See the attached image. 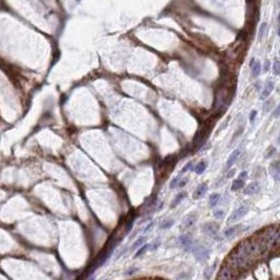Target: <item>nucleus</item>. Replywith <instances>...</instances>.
<instances>
[{"mask_svg":"<svg viewBox=\"0 0 280 280\" xmlns=\"http://www.w3.org/2000/svg\"><path fill=\"white\" fill-rule=\"evenodd\" d=\"M235 278V270L230 265H224L218 272L217 279H233Z\"/></svg>","mask_w":280,"mask_h":280,"instance_id":"nucleus-3","label":"nucleus"},{"mask_svg":"<svg viewBox=\"0 0 280 280\" xmlns=\"http://www.w3.org/2000/svg\"><path fill=\"white\" fill-rule=\"evenodd\" d=\"M186 196H187V193H186V192H180V193H178V194L175 196V198L173 199V201H172L171 207L174 208V207H176V206H178L180 203H182L183 201H184L185 197H186Z\"/></svg>","mask_w":280,"mask_h":280,"instance_id":"nucleus-15","label":"nucleus"},{"mask_svg":"<svg viewBox=\"0 0 280 280\" xmlns=\"http://www.w3.org/2000/svg\"><path fill=\"white\" fill-rule=\"evenodd\" d=\"M205 137H206L205 130H204V129H199V130L196 132V134H195L194 145L196 146V147H199V146L204 143V141H205Z\"/></svg>","mask_w":280,"mask_h":280,"instance_id":"nucleus-12","label":"nucleus"},{"mask_svg":"<svg viewBox=\"0 0 280 280\" xmlns=\"http://www.w3.org/2000/svg\"><path fill=\"white\" fill-rule=\"evenodd\" d=\"M219 199H220V195L218 194V193H213L209 198V206L211 208L215 207L218 204V201H219Z\"/></svg>","mask_w":280,"mask_h":280,"instance_id":"nucleus-17","label":"nucleus"},{"mask_svg":"<svg viewBox=\"0 0 280 280\" xmlns=\"http://www.w3.org/2000/svg\"><path fill=\"white\" fill-rule=\"evenodd\" d=\"M215 267H216V264H214V265H211V267H207V269L205 270V272H204V277H205L206 279H209L210 276H211V274H212V272H213L214 269H215Z\"/></svg>","mask_w":280,"mask_h":280,"instance_id":"nucleus-25","label":"nucleus"},{"mask_svg":"<svg viewBox=\"0 0 280 280\" xmlns=\"http://www.w3.org/2000/svg\"><path fill=\"white\" fill-rule=\"evenodd\" d=\"M279 106L276 107V109L274 110V114H273V117H275V118H278V116H279Z\"/></svg>","mask_w":280,"mask_h":280,"instance_id":"nucleus-38","label":"nucleus"},{"mask_svg":"<svg viewBox=\"0 0 280 280\" xmlns=\"http://www.w3.org/2000/svg\"><path fill=\"white\" fill-rule=\"evenodd\" d=\"M135 272H137V267H131V269H129L128 271L126 272V275H133Z\"/></svg>","mask_w":280,"mask_h":280,"instance_id":"nucleus-35","label":"nucleus"},{"mask_svg":"<svg viewBox=\"0 0 280 280\" xmlns=\"http://www.w3.org/2000/svg\"><path fill=\"white\" fill-rule=\"evenodd\" d=\"M231 172H229L228 173V178H232V176L234 175V173H235V170H230Z\"/></svg>","mask_w":280,"mask_h":280,"instance_id":"nucleus-39","label":"nucleus"},{"mask_svg":"<svg viewBox=\"0 0 280 280\" xmlns=\"http://www.w3.org/2000/svg\"><path fill=\"white\" fill-rule=\"evenodd\" d=\"M251 69H252V76L253 77H258L261 73V64L258 60H255L254 63L251 66Z\"/></svg>","mask_w":280,"mask_h":280,"instance_id":"nucleus-14","label":"nucleus"},{"mask_svg":"<svg viewBox=\"0 0 280 280\" xmlns=\"http://www.w3.org/2000/svg\"><path fill=\"white\" fill-rule=\"evenodd\" d=\"M158 246H160V239L155 240V241H153L151 244H149V250H150V251L156 250V249L158 248Z\"/></svg>","mask_w":280,"mask_h":280,"instance_id":"nucleus-30","label":"nucleus"},{"mask_svg":"<svg viewBox=\"0 0 280 280\" xmlns=\"http://www.w3.org/2000/svg\"><path fill=\"white\" fill-rule=\"evenodd\" d=\"M273 71H274V74H275L276 76L279 75L280 73V62L278 59H275V61H274L273 63Z\"/></svg>","mask_w":280,"mask_h":280,"instance_id":"nucleus-26","label":"nucleus"},{"mask_svg":"<svg viewBox=\"0 0 280 280\" xmlns=\"http://www.w3.org/2000/svg\"><path fill=\"white\" fill-rule=\"evenodd\" d=\"M196 219H197L196 214H189V215H187L186 217L184 218L183 224H184V226L186 228H190L191 226L194 225L195 221H196Z\"/></svg>","mask_w":280,"mask_h":280,"instance_id":"nucleus-13","label":"nucleus"},{"mask_svg":"<svg viewBox=\"0 0 280 280\" xmlns=\"http://www.w3.org/2000/svg\"><path fill=\"white\" fill-rule=\"evenodd\" d=\"M146 239H147V237H145V236H141V237H139L137 240H135L134 242H133L131 250H135V249H139L140 247H141L142 244H143L144 242L146 241Z\"/></svg>","mask_w":280,"mask_h":280,"instance_id":"nucleus-20","label":"nucleus"},{"mask_svg":"<svg viewBox=\"0 0 280 280\" xmlns=\"http://www.w3.org/2000/svg\"><path fill=\"white\" fill-rule=\"evenodd\" d=\"M214 217L217 218V219H221L222 217H224V215H225V213H224V211H221V210H218V211H215L213 213Z\"/></svg>","mask_w":280,"mask_h":280,"instance_id":"nucleus-31","label":"nucleus"},{"mask_svg":"<svg viewBox=\"0 0 280 280\" xmlns=\"http://www.w3.org/2000/svg\"><path fill=\"white\" fill-rule=\"evenodd\" d=\"M275 152H276L275 147H273V146L269 147L267 149V151H265V158H269V157H271V156H273L274 154H275Z\"/></svg>","mask_w":280,"mask_h":280,"instance_id":"nucleus-27","label":"nucleus"},{"mask_svg":"<svg viewBox=\"0 0 280 280\" xmlns=\"http://www.w3.org/2000/svg\"><path fill=\"white\" fill-rule=\"evenodd\" d=\"M248 211H249V207H248V206H241V207H239L238 209H236L235 211H234L233 213L231 214V216L229 217L228 221H229V222L238 221V220H240L244 215H246L247 213H248Z\"/></svg>","mask_w":280,"mask_h":280,"instance_id":"nucleus-4","label":"nucleus"},{"mask_svg":"<svg viewBox=\"0 0 280 280\" xmlns=\"http://www.w3.org/2000/svg\"><path fill=\"white\" fill-rule=\"evenodd\" d=\"M191 167H192V162H189V163H187V164L185 165L184 167H183L182 171H180V173L178 174V175H180V176H182L183 174H185V173H186L187 171H189V170L191 169Z\"/></svg>","mask_w":280,"mask_h":280,"instance_id":"nucleus-28","label":"nucleus"},{"mask_svg":"<svg viewBox=\"0 0 280 280\" xmlns=\"http://www.w3.org/2000/svg\"><path fill=\"white\" fill-rule=\"evenodd\" d=\"M148 250H149V244H143L139 248V250L137 251V253H135V255H134V258H137V257L142 256V255H143L144 253H145L146 251H148Z\"/></svg>","mask_w":280,"mask_h":280,"instance_id":"nucleus-19","label":"nucleus"},{"mask_svg":"<svg viewBox=\"0 0 280 280\" xmlns=\"http://www.w3.org/2000/svg\"><path fill=\"white\" fill-rule=\"evenodd\" d=\"M203 232L210 237H216L218 233V225L215 222H207L201 227Z\"/></svg>","mask_w":280,"mask_h":280,"instance_id":"nucleus-5","label":"nucleus"},{"mask_svg":"<svg viewBox=\"0 0 280 280\" xmlns=\"http://www.w3.org/2000/svg\"><path fill=\"white\" fill-rule=\"evenodd\" d=\"M270 173H271V175L273 176V178L276 182L279 180L280 168H279V163H278L277 160H276V162H273L270 165Z\"/></svg>","mask_w":280,"mask_h":280,"instance_id":"nucleus-10","label":"nucleus"},{"mask_svg":"<svg viewBox=\"0 0 280 280\" xmlns=\"http://www.w3.org/2000/svg\"><path fill=\"white\" fill-rule=\"evenodd\" d=\"M188 183V178H180V182H178V186L176 187H178V188H182V187H184L185 185Z\"/></svg>","mask_w":280,"mask_h":280,"instance_id":"nucleus-32","label":"nucleus"},{"mask_svg":"<svg viewBox=\"0 0 280 280\" xmlns=\"http://www.w3.org/2000/svg\"><path fill=\"white\" fill-rule=\"evenodd\" d=\"M208 191V186L207 184H201L198 187L196 188V190L194 191L193 193V198L194 199H198L201 197H203L205 195V193Z\"/></svg>","mask_w":280,"mask_h":280,"instance_id":"nucleus-11","label":"nucleus"},{"mask_svg":"<svg viewBox=\"0 0 280 280\" xmlns=\"http://www.w3.org/2000/svg\"><path fill=\"white\" fill-rule=\"evenodd\" d=\"M260 183L259 182H253L251 183V184H249L248 186L246 187V188L244 189V193L247 195H253V194H256V193H258L259 191H260Z\"/></svg>","mask_w":280,"mask_h":280,"instance_id":"nucleus-6","label":"nucleus"},{"mask_svg":"<svg viewBox=\"0 0 280 280\" xmlns=\"http://www.w3.org/2000/svg\"><path fill=\"white\" fill-rule=\"evenodd\" d=\"M241 151H242V147H239V148H237V149H235L231 154H230L229 158H228V160H227V168H230V167L237 160V158L239 157L240 154H241Z\"/></svg>","mask_w":280,"mask_h":280,"instance_id":"nucleus-9","label":"nucleus"},{"mask_svg":"<svg viewBox=\"0 0 280 280\" xmlns=\"http://www.w3.org/2000/svg\"><path fill=\"white\" fill-rule=\"evenodd\" d=\"M244 180H241L238 178V180H235L233 182L231 189H232V191H237V190H239V189L244 188Z\"/></svg>","mask_w":280,"mask_h":280,"instance_id":"nucleus-18","label":"nucleus"},{"mask_svg":"<svg viewBox=\"0 0 280 280\" xmlns=\"http://www.w3.org/2000/svg\"><path fill=\"white\" fill-rule=\"evenodd\" d=\"M269 68H270V61L267 60V61L264 62V66H263V71H264V73H267V71H269Z\"/></svg>","mask_w":280,"mask_h":280,"instance_id":"nucleus-36","label":"nucleus"},{"mask_svg":"<svg viewBox=\"0 0 280 280\" xmlns=\"http://www.w3.org/2000/svg\"><path fill=\"white\" fill-rule=\"evenodd\" d=\"M178 241H180V246L185 249V251H191L192 246H193V241L190 236L186 235V234H183V235H180V238H178Z\"/></svg>","mask_w":280,"mask_h":280,"instance_id":"nucleus-7","label":"nucleus"},{"mask_svg":"<svg viewBox=\"0 0 280 280\" xmlns=\"http://www.w3.org/2000/svg\"><path fill=\"white\" fill-rule=\"evenodd\" d=\"M207 166H208V164L206 162L198 163V164H197L196 166H195V168H194L195 173H196V174H203L204 172H205V170L207 169Z\"/></svg>","mask_w":280,"mask_h":280,"instance_id":"nucleus-16","label":"nucleus"},{"mask_svg":"<svg viewBox=\"0 0 280 280\" xmlns=\"http://www.w3.org/2000/svg\"><path fill=\"white\" fill-rule=\"evenodd\" d=\"M239 228H240V226H235V227H232V228H230V229H228L227 231L225 232L226 237H228V238L233 237L234 234H235L236 232H237V230L239 229Z\"/></svg>","mask_w":280,"mask_h":280,"instance_id":"nucleus-21","label":"nucleus"},{"mask_svg":"<svg viewBox=\"0 0 280 280\" xmlns=\"http://www.w3.org/2000/svg\"><path fill=\"white\" fill-rule=\"evenodd\" d=\"M247 178H248V172H247V171L240 172V174L238 175V178H239V180H246Z\"/></svg>","mask_w":280,"mask_h":280,"instance_id":"nucleus-33","label":"nucleus"},{"mask_svg":"<svg viewBox=\"0 0 280 280\" xmlns=\"http://www.w3.org/2000/svg\"><path fill=\"white\" fill-rule=\"evenodd\" d=\"M274 86H275V84H274V82L271 81V80H269V81L264 84V87H263V90L260 96V100H265V99L270 96V94L273 91Z\"/></svg>","mask_w":280,"mask_h":280,"instance_id":"nucleus-8","label":"nucleus"},{"mask_svg":"<svg viewBox=\"0 0 280 280\" xmlns=\"http://www.w3.org/2000/svg\"><path fill=\"white\" fill-rule=\"evenodd\" d=\"M152 227H153V222H151V224H149V225H148L147 227H146L145 229H144V233H148V232L150 231V229H151Z\"/></svg>","mask_w":280,"mask_h":280,"instance_id":"nucleus-37","label":"nucleus"},{"mask_svg":"<svg viewBox=\"0 0 280 280\" xmlns=\"http://www.w3.org/2000/svg\"><path fill=\"white\" fill-rule=\"evenodd\" d=\"M252 257L253 255L249 252L246 241H244L239 246L236 247L233 252L230 254L229 265L233 267L234 270L247 269L252 263Z\"/></svg>","mask_w":280,"mask_h":280,"instance_id":"nucleus-1","label":"nucleus"},{"mask_svg":"<svg viewBox=\"0 0 280 280\" xmlns=\"http://www.w3.org/2000/svg\"><path fill=\"white\" fill-rule=\"evenodd\" d=\"M191 251H193L195 258L198 261H207L208 258L210 257V254H211V250H210L208 247H205V246L192 247Z\"/></svg>","mask_w":280,"mask_h":280,"instance_id":"nucleus-2","label":"nucleus"},{"mask_svg":"<svg viewBox=\"0 0 280 280\" xmlns=\"http://www.w3.org/2000/svg\"><path fill=\"white\" fill-rule=\"evenodd\" d=\"M256 117H257V111H256V110H253L252 112H251V114H250V121H251V123L254 122V120L256 119Z\"/></svg>","mask_w":280,"mask_h":280,"instance_id":"nucleus-34","label":"nucleus"},{"mask_svg":"<svg viewBox=\"0 0 280 280\" xmlns=\"http://www.w3.org/2000/svg\"><path fill=\"white\" fill-rule=\"evenodd\" d=\"M180 175H178V176H176V178H174L173 180H171V183H170V188L171 189H174L175 188L176 186H178V182H180Z\"/></svg>","mask_w":280,"mask_h":280,"instance_id":"nucleus-29","label":"nucleus"},{"mask_svg":"<svg viewBox=\"0 0 280 280\" xmlns=\"http://www.w3.org/2000/svg\"><path fill=\"white\" fill-rule=\"evenodd\" d=\"M174 221L173 220H165V221H163V224L160 226V229L162 230H166V229H169L171 226H173Z\"/></svg>","mask_w":280,"mask_h":280,"instance_id":"nucleus-24","label":"nucleus"},{"mask_svg":"<svg viewBox=\"0 0 280 280\" xmlns=\"http://www.w3.org/2000/svg\"><path fill=\"white\" fill-rule=\"evenodd\" d=\"M273 104H274L273 99H270V100H267V102H264V104H263V106H262L263 112H269V111L272 109V107H273Z\"/></svg>","mask_w":280,"mask_h":280,"instance_id":"nucleus-22","label":"nucleus"},{"mask_svg":"<svg viewBox=\"0 0 280 280\" xmlns=\"http://www.w3.org/2000/svg\"><path fill=\"white\" fill-rule=\"evenodd\" d=\"M267 23H265V22L260 25V27H259V30H258V39H259V40H260V39L265 35V33H267Z\"/></svg>","mask_w":280,"mask_h":280,"instance_id":"nucleus-23","label":"nucleus"}]
</instances>
